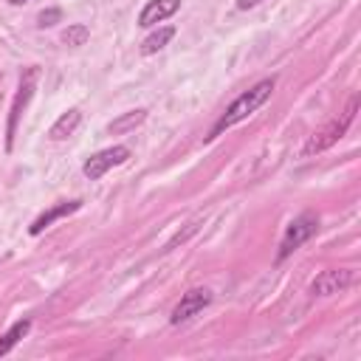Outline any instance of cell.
Instances as JSON below:
<instances>
[{"label":"cell","instance_id":"1","mask_svg":"<svg viewBox=\"0 0 361 361\" xmlns=\"http://www.w3.org/2000/svg\"><path fill=\"white\" fill-rule=\"evenodd\" d=\"M274 87H276V79H274V76H265V79H259L257 85H251L248 90H243V93H240V96H237V99L223 110V116L214 121V127H212L209 138H217L223 130H228V127L240 124L243 118H248L257 107H262V104L271 99Z\"/></svg>","mask_w":361,"mask_h":361},{"label":"cell","instance_id":"2","mask_svg":"<svg viewBox=\"0 0 361 361\" xmlns=\"http://www.w3.org/2000/svg\"><path fill=\"white\" fill-rule=\"evenodd\" d=\"M355 110H358V96H350L347 107H344L336 118H330L324 127H319V130L307 138V144H305V155H313V152H324V149H330V147H333V144L347 133V127L353 124Z\"/></svg>","mask_w":361,"mask_h":361},{"label":"cell","instance_id":"3","mask_svg":"<svg viewBox=\"0 0 361 361\" xmlns=\"http://www.w3.org/2000/svg\"><path fill=\"white\" fill-rule=\"evenodd\" d=\"M319 231V217L313 212H302L299 217H293L282 234V243H279V251H276V262L288 259L302 243H307L313 234Z\"/></svg>","mask_w":361,"mask_h":361},{"label":"cell","instance_id":"4","mask_svg":"<svg viewBox=\"0 0 361 361\" xmlns=\"http://www.w3.org/2000/svg\"><path fill=\"white\" fill-rule=\"evenodd\" d=\"M34 82H37V68H28L25 76L20 79V87L14 93V102H11V110H8V124H6V152H11L14 147V135H17V124L34 96Z\"/></svg>","mask_w":361,"mask_h":361},{"label":"cell","instance_id":"5","mask_svg":"<svg viewBox=\"0 0 361 361\" xmlns=\"http://www.w3.org/2000/svg\"><path fill=\"white\" fill-rule=\"evenodd\" d=\"M130 155H133L130 147H124V144H113V147H107V149L93 152V155L82 164V172H85L87 180H99V178H104L113 166H121Z\"/></svg>","mask_w":361,"mask_h":361},{"label":"cell","instance_id":"6","mask_svg":"<svg viewBox=\"0 0 361 361\" xmlns=\"http://www.w3.org/2000/svg\"><path fill=\"white\" fill-rule=\"evenodd\" d=\"M209 302H212V290H209V288H192V290H186V293L180 296V302L172 307L169 322H172V324H183V322H189V319L197 316Z\"/></svg>","mask_w":361,"mask_h":361},{"label":"cell","instance_id":"7","mask_svg":"<svg viewBox=\"0 0 361 361\" xmlns=\"http://www.w3.org/2000/svg\"><path fill=\"white\" fill-rule=\"evenodd\" d=\"M350 282H353V271L350 268H327L310 282V293L313 296H333V293L350 288Z\"/></svg>","mask_w":361,"mask_h":361},{"label":"cell","instance_id":"8","mask_svg":"<svg viewBox=\"0 0 361 361\" xmlns=\"http://www.w3.org/2000/svg\"><path fill=\"white\" fill-rule=\"evenodd\" d=\"M79 209H82V200H79V197H73V200H59V203H54L51 209H45L42 214L34 217V223L28 226V234L37 237V234H42L48 226H54L56 220H62V217H68V214H73V212H79Z\"/></svg>","mask_w":361,"mask_h":361},{"label":"cell","instance_id":"9","mask_svg":"<svg viewBox=\"0 0 361 361\" xmlns=\"http://www.w3.org/2000/svg\"><path fill=\"white\" fill-rule=\"evenodd\" d=\"M178 8H180V0H149L138 14V25L141 28H152V25L169 20Z\"/></svg>","mask_w":361,"mask_h":361},{"label":"cell","instance_id":"10","mask_svg":"<svg viewBox=\"0 0 361 361\" xmlns=\"http://www.w3.org/2000/svg\"><path fill=\"white\" fill-rule=\"evenodd\" d=\"M79 124H82V113H79L76 107H71V110H65V113L51 124L48 138H51V141H65V138H71V135L76 133Z\"/></svg>","mask_w":361,"mask_h":361},{"label":"cell","instance_id":"11","mask_svg":"<svg viewBox=\"0 0 361 361\" xmlns=\"http://www.w3.org/2000/svg\"><path fill=\"white\" fill-rule=\"evenodd\" d=\"M144 121H147V110H144V107H135V110H127V113H121L118 118H113V121L107 124V133L121 135V133H130V130L141 127Z\"/></svg>","mask_w":361,"mask_h":361},{"label":"cell","instance_id":"12","mask_svg":"<svg viewBox=\"0 0 361 361\" xmlns=\"http://www.w3.org/2000/svg\"><path fill=\"white\" fill-rule=\"evenodd\" d=\"M175 37V25H161L155 31H149L144 39H141V54L149 56V54H158L169 39Z\"/></svg>","mask_w":361,"mask_h":361},{"label":"cell","instance_id":"13","mask_svg":"<svg viewBox=\"0 0 361 361\" xmlns=\"http://www.w3.org/2000/svg\"><path fill=\"white\" fill-rule=\"evenodd\" d=\"M31 330V322L28 319H20V322H14L3 336H0V355H6L11 347H17V341L20 338H25V333Z\"/></svg>","mask_w":361,"mask_h":361},{"label":"cell","instance_id":"14","mask_svg":"<svg viewBox=\"0 0 361 361\" xmlns=\"http://www.w3.org/2000/svg\"><path fill=\"white\" fill-rule=\"evenodd\" d=\"M87 39H90V28H87L85 23H73V25H68L65 34H62V42H65L68 48H79V45H85Z\"/></svg>","mask_w":361,"mask_h":361},{"label":"cell","instance_id":"15","mask_svg":"<svg viewBox=\"0 0 361 361\" xmlns=\"http://www.w3.org/2000/svg\"><path fill=\"white\" fill-rule=\"evenodd\" d=\"M56 23H62V8H42L39 11V17H37V25L39 28H51V25H56Z\"/></svg>","mask_w":361,"mask_h":361},{"label":"cell","instance_id":"16","mask_svg":"<svg viewBox=\"0 0 361 361\" xmlns=\"http://www.w3.org/2000/svg\"><path fill=\"white\" fill-rule=\"evenodd\" d=\"M262 0H237V8L240 11H248V8H254V6H259Z\"/></svg>","mask_w":361,"mask_h":361},{"label":"cell","instance_id":"17","mask_svg":"<svg viewBox=\"0 0 361 361\" xmlns=\"http://www.w3.org/2000/svg\"><path fill=\"white\" fill-rule=\"evenodd\" d=\"M11 6H23V3H28V0H8Z\"/></svg>","mask_w":361,"mask_h":361}]
</instances>
